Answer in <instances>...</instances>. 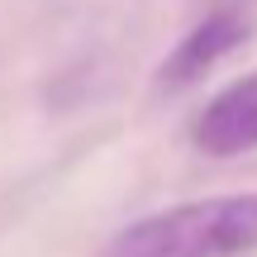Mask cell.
Masks as SVG:
<instances>
[{"label":"cell","mask_w":257,"mask_h":257,"mask_svg":"<svg viewBox=\"0 0 257 257\" xmlns=\"http://www.w3.org/2000/svg\"><path fill=\"white\" fill-rule=\"evenodd\" d=\"M257 248V191L205 195L134 219L105 257H243Z\"/></svg>","instance_id":"1"},{"label":"cell","mask_w":257,"mask_h":257,"mask_svg":"<svg viewBox=\"0 0 257 257\" xmlns=\"http://www.w3.org/2000/svg\"><path fill=\"white\" fill-rule=\"evenodd\" d=\"M248 38H252V19L243 15V10H214V15H205L200 24L162 57V67H157V91H186V86H195L210 67H219L224 57L238 53Z\"/></svg>","instance_id":"2"},{"label":"cell","mask_w":257,"mask_h":257,"mask_svg":"<svg viewBox=\"0 0 257 257\" xmlns=\"http://www.w3.org/2000/svg\"><path fill=\"white\" fill-rule=\"evenodd\" d=\"M191 143L210 157H243L257 153V72L233 76L224 91L195 110L191 119Z\"/></svg>","instance_id":"3"}]
</instances>
